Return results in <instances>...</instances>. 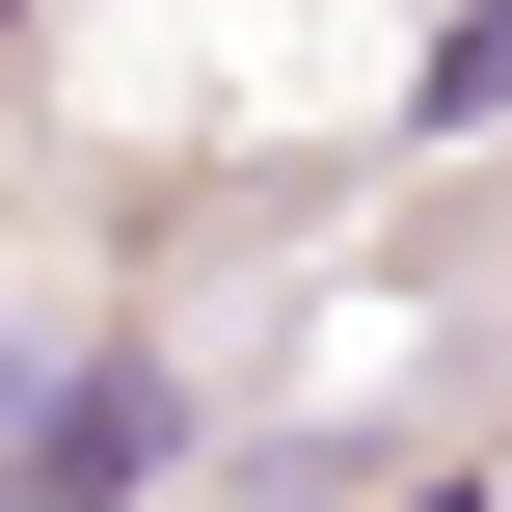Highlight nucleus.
I'll list each match as a JSON object with an SVG mask.
<instances>
[{
	"mask_svg": "<svg viewBox=\"0 0 512 512\" xmlns=\"http://www.w3.org/2000/svg\"><path fill=\"white\" fill-rule=\"evenodd\" d=\"M162 459H189V378L162 351H54L27 378V512H135Z\"/></svg>",
	"mask_w": 512,
	"mask_h": 512,
	"instance_id": "1",
	"label": "nucleus"
},
{
	"mask_svg": "<svg viewBox=\"0 0 512 512\" xmlns=\"http://www.w3.org/2000/svg\"><path fill=\"white\" fill-rule=\"evenodd\" d=\"M486 108H512V0H459V27L405 54V135H486Z\"/></svg>",
	"mask_w": 512,
	"mask_h": 512,
	"instance_id": "2",
	"label": "nucleus"
}]
</instances>
